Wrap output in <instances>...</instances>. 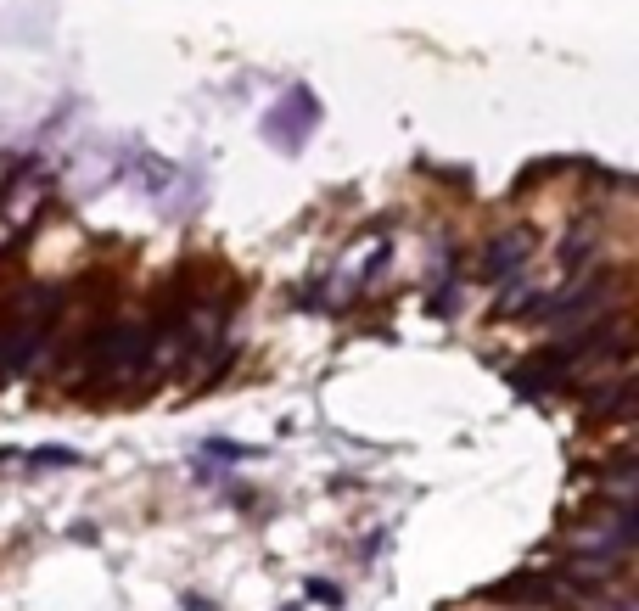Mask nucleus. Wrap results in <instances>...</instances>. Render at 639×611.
Wrapping results in <instances>:
<instances>
[{
    "label": "nucleus",
    "mask_w": 639,
    "mask_h": 611,
    "mask_svg": "<svg viewBox=\"0 0 639 611\" xmlns=\"http://www.w3.org/2000/svg\"><path fill=\"white\" fill-rule=\"evenodd\" d=\"M483 600H499V606H533V611H572L578 595H572L561 572H511V578H499L483 589Z\"/></svg>",
    "instance_id": "nucleus-1"
},
{
    "label": "nucleus",
    "mask_w": 639,
    "mask_h": 611,
    "mask_svg": "<svg viewBox=\"0 0 639 611\" xmlns=\"http://www.w3.org/2000/svg\"><path fill=\"white\" fill-rule=\"evenodd\" d=\"M567 365H572V359H567V348L555 342V348L533 354L527 365H516V376H511V382H516V393H527V398H533V393H544V387H555V382H561V370H567Z\"/></svg>",
    "instance_id": "nucleus-2"
},
{
    "label": "nucleus",
    "mask_w": 639,
    "mask_h": 611,
    "mask_svg": "<svg viewBox=\"0 0 639 611\" xmlns=\"http://www.w3.org/2000/svg\"><path fill=\"white\" fill-rule=\"evenodd\" d=\"M141 354H146V331L141 326H113V331H107V342H101V365H107V370L135 365Z\"/></svg>",
    "instance_id": "nucleus-3"
},
{
    "label": "nucleus",
    "mask_w": 639,
    "mask_h": 611,
    "mask_svg": "<svg viewBox=\"0 0 639 611\" xmlns=\"http://www.w3.org/2000/svg\"><path fill=\"white\" fill-rule=\"evenodd\" d=\"M533 253V236L527 230H511V236H494V247H488V264L483 270L488 275H511V270H522V258Z\"/></svg>",
    "instance_id": "nucleus-4"
},
{
    "label": "nucleus",
    "mask_w": 639,
    "mask_h": 611,
    "mask_svg": "<svg viewBox=\"0 0 639 611\" xmlns=\"http://www.w3.org/2000/svg\"><path fill=\"white\" fill-rule=\"evenodd\" d=\"M600 483H611L617 494H628V488H634V455H617V460H606V471H600Z\"/></svg>",
    "instance_id": "nucleus-5"
},
{
    "label": "nucleus",
    "mask_w": 639,
    "mask_h": 611,
    "mask_svg": "<svg viewBox=\"0 0 639 611\" xmlns=\"http://www.w3.org/2000/svg\"><path fill=\"white\" fill-rule=\"evenodd\" d=\"M589 225H572V236H567V247H561V264H583L589 258Z\"/></svg>",
    "instance_id": "nucleus-6"
},
{
    "label": "nucleus",
    "mask_w": 639,
    "mask_h": 611,
    "mask_svg": "<svg viewBox=\"0 0 639 611\" xmlns=\"http://www.w3.org/2000/svg\"><path fill=\"white\" fill-rule=\"evenodd\" d=\"M34 460H40V466H79L73 449H34Z\"/></svg>",
    "instance_id": "nucleus-7"
},
{
    "label": "nucleus",
    "mask_w": 639,
    "mask_h": 611,
    "mask_svg": "<svg viewBox=\"0 0 639 611\" xmlns=\"http://www.w3.org/2000/svg\"><path fill=\"white\" fill-rule=\"evenodd\" d=\"M309 600H320V606H342V595H337V583H320V578L309 583Z\"/></svg>",
    "instance_id": "nucleus-8"
},
{
    "label": "nucleus",
    "mask_w": 639,
    "mask_h": 611,
    "mask_svg": "<svg viewBox=\"0 0 639 611\" xmlns=\"http://www.w3.org/2000/svg\"><path fill=\"white\" fill-rule=\"evenodd\" d=\"M617 611H639V606H634V600H623V606H617Z\"/></svg>",
    "instance_id": "nucleus-9"
}]
</instances>
